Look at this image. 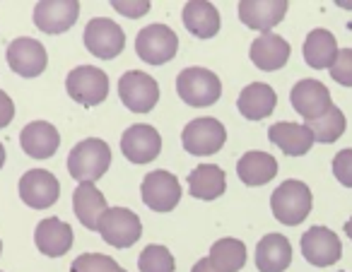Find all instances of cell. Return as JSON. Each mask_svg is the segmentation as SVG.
<instances>
[{"instance_id":"obj_1","label":"cell","mask_w":352,"mask_h":272,"mask_svg":"<svg viewBox=\"0 0 352 272\" xmlns=\"http://www.w3.org/2000/svg\"><path fill=\"white\" fill-rule=\"evenodd\" d=\"M111 166V147L99 137H87L78 142L68 155V171L75 181H97Z\"/></svg>"},{"instance_id":"obj_32","label":"cell","mask_w":352,"mask_h":272,"mask_svg":"<svg viewBox=\"0 0 352 272\" xmlns=\"http://www.w3.org/2000/svg\"><path fill=\"white\" fill-rule=\"evenodd\" d=\"M70 272H123V267H118L113 258L102 256V253H82L75 258Z\"/></svg>"},{"instance_id":"obj_17","label":"cell","mask_w":352,"mask_h":272,"mask_svg":"<svg viewBox=\"0 0 352 272\" xmlns=\"http://www.w3.org/2000/svg\"><path fill=\"white\" fill-rule=\"evenodd\" d=\"M287 0H241L239 3V20L249 30H258L268 34L275 25L283 22L287 15Z\"/></svg>"},{"instance_id":"obj_33","label":"cell","mask_w":352,"mask_h":272,"mask_svg":"<svg viewBox=\"0 0 352 272\" xmlns=\"http://www.w3.org/2000/svg\"><path fill=\"white\" fill-rule=\"evenodd\" d=\"M331 78L342 87H352V49L338 51L336 63L331 65Z\"/></svg>"},{"instance_id":"obj_20","label":"cell","mask_w":352,"mask_h":272,"mask_svg":"<svg viewBox=\"0 0 352 272\" xmlns=\"http://www.w3.org/2000/svg\"><path fill=\"white\" fill-rule=\"evenodd\" d=\"M275 104H278V94L265 82H251L249 87L241 89L239 99H236L239 113L246 121H263V118H268L275 111Z\"/></svg>"},{"instance_id":"obj_22","label":"cell","mask_w":352,"mask_h":272,"mask_svg":"<svg viewBox=\"0 0 352 272\" xmlns=\"http://www.w3.org/2000/svg\"><path fill=\"white\" fill-rule=\"evenodd\" d=\"M292 262V246L283 234H268L256 246V267L261 272H285Z\"/></svg>"},{"instance_id":"obj_37","label":"cell","mask_w":352,"mask_h":272,"mask_svg":"<svg viewBox=\"0 0 352 272\" xmlns=\"http://www.w3.org/2000/svg\"><path fill=\"white\" fill-rule=\"evenodd\" d=\"M191 272H222V270H217V267L212 265L210 258H203V260H198L196 265H193Z\"/></svg>"},{"instance_id":"obj_38","label":"cell","mask_w":352,"mask_h":272,"mask_svg":"<svg viewBox=\"0 0 352 272\" xmlns=\"http://www.w3.org/2000/svg\"><path fill=\"white\" fill-rule=\"evenodd\" d=\"M345 234H347V236H350V241H352V217L345 222Z\"/></svg>"},{"instance_id":"obj_30","label":"cell","mask_w":352,"mask_h":272,"mask_svg":"<svg viewBox=\"0 0 352 272\" xmlns=\"http://www.w3.org/2000/svg\"><path fill=\"white\" fill-rule=\"evenodd\" d=\"M304 126L309 128V131L314 133V140L316 142H323V145H331V142H336L338 137L345 133V113L340 111L338 106H331L326 113H323L321 118H314V121H307Z\"/></svg>"},{"instance_id":"obj_4","label":"cell","mask_w":352,"mask_h":272,"mask_svg":"<svg viewBox=\"0 0 352 272\" xmlns=\"http://www.w3.org/2000/svg\"><path fill=\"white\" fill-rule=\"evenodd\" d=\"M65 89L82 106H99L109 97V75L94 65H78L65 78Z\"/></svg>"},{"instance_id":"obj_27","label":"cell","mask_w":352,"mask_h":272,"mask_svg":"<svg viewBox=\"0 0 352 272\" xmlns=\"http://www.w3.org/2000/svg\"><path fill=\"white\" fill-rule=\"evenodd\" d=\"M236 174L246 185H265L278 176V159L268 152H246L236 161Z\"/></svg>"},{"instance_id":"obj_16","label":"cell","mask_w":352,"mask_h":272,"mask_svg":"<svg viewBox=\"0 0 352 272\" xmlns=\"http://www.w3.org/2000/svg\"><path fill=\"white\" fill-rule=\"evenodd\" d=\"M289 102L292 109L304 118V121H314V118H321L331 104V92L323 82L318 80H302L292 87L289 92Z\"/></svg>"},{"instance_id":"obj_29","label":"cell","mask_w":352,"mask_h":272,"mask_svg":"<svg viewBox=\"0 0 352 272\" xmlns=\"http://www.w3.org/2000/svg\"><path fill=\"white\" fill-rule=\"evenodd\" d=\"M210 262L222 272H239L246 265V246L239 238H220L210 246Z\"/></svg>"},{"instance_id":"obj_2","label":"cell","mask_w":352,"mask_h":272,"mask_svg":"<svg viewBox=\"0 0 352 272\" xmlns=\"http://www.w3.org/2000/svg\"><path fill=\"white\" fill-rule=\"evenodd\" d=\"M270 209L278 222L297 227L311 212V190L302 181H285L270 195Z\"/></svg>"},{"instance_id":"obj_7","label":"cell","mask_w":352,"mask_h":272,"mask_svg":"<svg viewBox=\"0 0 352 272\" xmlns=\"http://www.w3.org/2000/svg\"><path fill=\"white\" fill-rule=\"evenodd\" d=\"M227 142V131L217 118H196L182 133V145L193 157H210Z\"/></svg>"},{"instance_id":"obj_35","label":"cell","mask_w":352,"mask_h":272,"mask_svg":"<svg viewBox=\"0 0 352 272\" xmlns=\"http://www.w3.org/2000/svg\"><path fill=\"white\" fill-rule=\"evenodd\" d=\"M111 8L116 12H121V15L126 17H142L147 15V10H150V3L147 0H111Z\"/></svg>"},{"instance_id":"obj_39","label":"cell","mask_w":352,"mask_h":272,"mask_svg":"<svg viewBox=\"0 0 352 272\" xmlns=\"http://www.w3.org/2000/svg\"><path fill=\"white\" fill-rule=\"evenodd\" d=\"M3 164H6V147L0 142V169H3Z\"/></svg>"},{"instance_id":"obj_15","label":"cell","mask_w":352,"mask_h":272,"mask_svg":"<svg viewBox=\"0 0 352 272\" xmlns=\"http://www.w3.org/2000/svg\"><path fill=\"white\" fill-rule=\"evenodd\" d=\"M302 256L307 258L311 265L328 267L333 262L340 260L342 256V243L328 227H311L302 236Z\"/></svg>"},{"instance_id":"obj_12","label":"cell","mask_w":352,"mask_h":272,"mask_svg":"<svg viewBox=\"0 0 352 272\" xmlns=\"http://www.w3.org/2000/svg\"><path fill=\"white\" fill-rule=\"evenodd\" d=\"M121 152L133 164H147V161L157 159L162 152V137L157 128L147 126V123H135V126L126 128V133L121 135Z\"/></svg>"},{"instance_id":"obj_3","label":"cell","mask_w":352,"mask_h":272,"mask_svg":"<svg viewBox=\"0 0 352 272\" xmlns=\"http://www.w3.org/2000/svg\"><path fill=\"white\" fill-rule=\"evenodd\" d=\"M176 94L188 106H212L222 97V82L212 70L186 68L176 78Z\"/></svg>"},{"instance_id":"obj_10","label":"cell","mask_w":352,"mask_h":272,"mask_svg":"<svg viewBox=\"0 0 352 272\" xmlns=\"http://www.w3.org/2000/svg\"><path fill=\"white\" fill-rule=\"evenodd\" d=\"M142 203L155 212H171L182 200V183L174 174L164 169H157L142 179L140 185Z\"/></svg>"},{"instance_id":"obj_40","label":"cell","mask_w":352,"mask_h":272,"mask_svg":"<svg viewBox=\"0 0 352 272\" xmlns=\"http://www.w3.org/2000/svg\"><path fill=\"white\" fill-rule=\"evenodd\" d=\"M0 253H3V241H0Z\"/></svg>"},{"instance_id":"obj_8","label":"cell","mask_w":352,"mask_h":272,"mask_svg":"<svg viewBox=\"0 0 352 272\" xmlns=\"http://www.w3.org/2000/svg\"><path fill=\"white\" fill-rule=\"evenodd\" d=\"M118 97L133 113H147L160 102V84L142 70H128L118 80Z\"/></svg>"},{"instance_id":"obj_14","label":"cell","mask_w":352,"mask_h":272,"mask_svg":"<svg viewBox=\"0 0 352 272\" xmlns=\"http://www.w3.org/2000/svg\"><path fill=\"white\" fill-rule=\"evenodd\" d=\"M58 195H60L58 179L46 169H30L20 179V198L30 207L46 209L51 205H56Z\"/></svg>"},{"instance_id":"obj_11","label":"cell","mask_w":352,"mask_h":272,"mask_svg":"<svg viewBox=\"0 0 352 272\" xmlns=\"http://www.w3.org/2000/svg\"><path fill=\"white\" fill-rule=\"evenodd\" d=\"M46 63H49V56L44 44L32 36H20L8 46V65L20 78H36L46 70Z\"/></svg>"},{"instance_id":"obj_34","label":"cell","mask_w":352,"mask_h":272,"mask_svg":"<svg viewBox=\"0 0 352 272\" xmlns=\"http://www.w3.org/2000/svg\"><path fill=\"white\" fill-rule=\"evenodd\" d=\"M333 174L345 188H352V150H340L333 157Z\"/></svg>"},{"instance_id":"obj_6","label":"cell","mask_w":352,"mask_h":272,"mask_svg":"<svg viewBox=\"0 0 352 272\" xmlns=\"http://www.w3.org/2000/svg\"><path fill=\"white\" fill-rule=\"evenodd\" d=\"M97 231L113 248H131L142 236V222L128 207H109L99 219Z\"/></svg>"},{"instance_id":"obj_13","label":"cell","mask_w":352,"mask_h":272,"mask_svg":"<svg viewBox=\"0 0 352 272\" xmlns=\"http://www.w3.org/2000/svg\"><path fill=\"white\" fill-rule=\"evenodd\" d=\"M78 0H41L34 8V25L44 34H63L78 22Z\"/></svg>"},{"instance_id":"obj_41","label":"cell","mask_w":352,"mask_h":272,"mask_svg":"<svg viewBox=\"0 0 352 272\" xmlns=\"http://www.w3.org/2000/svg\"><path fill=\"white\" fill-rule=\"evenodd\" d=\"M123 272H126V270H123Z\"/></svg>"},{"instance_id":"obj_36","label":"cell","mask_w":352,"mask_h":272,"mask_svg":"<svg viewBox=\"0 0 352 272\" xmlns=\"http://www.w3.org/2000/svg\"><path fill=\"white\" fill-rule=\"evenodd\" d=\"M15 118V104L8 97L3 89H0V128H8Z\"/></svg>"},{"instance_id":"obj_23","label":"cell","mask_w":352,"mask_h":272,"mask_svg":"<svg viewBox=\"0 0 352 272\" xmlns=\"http://www.w3.org/2000/svg\"><path fill=\"white\" fill-rule=\"evenodd\" d=\"M184 27L198 39H212L220 32V12L212 3L206 0H191L184 5L182 12Z\"/></svg>"},{"instance_id":"obj_21","label":"cell","mask_w":352,"mask_h":272,"mask_svg":"<svg viewBox=\"0 0 352 272\" xmlns=\"http://www.w3.org/2000/svg\"><path fill=\"white\" fill-rule=\"evenodd\" d=\"M73 209H75V217L80 219L85 229H97L99 227V219L104 217L107 212V198L102 195V190L92 183V181H85L75 188L73 193Z\"/></svg>"},{"instance_id":"obj_19","label":"cell","mask_w":352,"mask_h":272,"mask_svg":"<svg viewBox=\"0 0 352 272\" xmlns=\"http://www.w3.org/2000/svg\"><path fill=\"white\" fill-rule=\"evenodd\" d=\"M73 229L70 224L60 222L58 217H46L36 224L34 231V243L44 256L49 258H60L73 248Z\"/></svg>"},{"instance_id":"obj_9","label":"cell","mask_w":352,"mask_h":272,"mask_svg":"<svg viewBox=\"0 0 352 272\" xmlns=\"http://www.w3.org/2000/svg\"><path fill=\"white\" fill-rule=\"evenodd\" d=\"M85 46L92 56L102 60H113L126 49V34L109 17H94L85 27Z\"/></svg>"},{"instance_id":"obj_28","label":"cell","mask_w":352,"mask_h":272,"mask_svg":"<svg viewBox=\"0 0 352 272\" xmlns=\"http://www.w3.org/2000/svg\"><path fill=\"white\" fill-rule=\"evenodd\" d=\"M338 58V44L336 36L328 30H314L309 32L307 41H304V60H307L309 68L323 70L336 63Z\"/></svg>"},{"instance_id":"obj_25","label":"cell","mask_w":352,"mask_h":272,"mask_svg":"<svg viewBox=\"0 0 352 272\" xmlns=\"http://www.w3.org/2000/svg\"><path fill=\"white\" fill-rule=\"evenodd\" d=\"M251 60H254L256 68L261 70H280L289 60V44L283 36L273 34H261L258 39H254L251 44Z\"/></svg>"},{"instance_id":"obj_18","label":"cell","mask_w":352,"mask_h":272,"mask_svg":"<svg viewBox=\"0 0 352 272\" xmlns=\"http://www.w3.org/2000/svg\"><path fill=\"white\" fill-rule=\"evenodd\" d=\"M60 135L56 126L46 121H32L22 128L20 133V147L32 159H51L58 152Z\"/></svg>"},{"instance_id":"obj_5","label":"cell","mask_w":352,"mask_h":272,"mask_svg":"<svg viewBox=\"0 0 352 272\" xmlns=\"http://www.w3.org/2000/svg\"><path fill=\"white\" fill-rule=\"evenodd\" d=\"M179 51V36L166 25H147L135 36V54L150 65H164Z\"/></svg>"},{"instance_id":"obj_31","label":"cell","mask_w":352,"mask_h":272,"mask_svg":"<svg viewBox=\"0 0 352 272\" xmlns=\"http://www.w3.org/2000/svg\"><path fill=\"white\" fill-rule=\"evenodd\" d=\"M138 267H140V272H174L176 262L169 248L155 243V246H147L145 251L140 253Z\"/></svg>"},{"instance_id":"obj_26","label":"cell","mask_w":352,"mask_h":272,"mask_svg":"<svg viewBox=\"0 0 352 272\" xmlns=\"http://www.w3.org/2000/svg\"><path fill=\"white\" fill-rule=\"evenodd\" d=\"M227 176L217 164H198L188 174V193L198 200H215L225 195Z\"/></svg>"},{"instance_id":"obj_24","label":"cell","mask_w":352,"mask_h":272,"mask_svg":"<svg viewBox=\"0 0 352 272\" xmlns=\"http://www.w3.org/2000/svg\"><path fill=\"white\" fill-rule=\"evenodd\" d=\"M268 137L287 157L307 155L314 142H316L314 140V133L307 126H299V123H273L268 131Z\"/></svg>"}]
</instances>
